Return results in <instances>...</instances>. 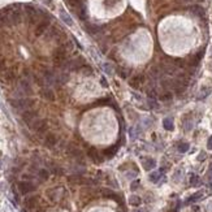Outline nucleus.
<instances>
[{
  "mask_svg": "<svg viewBox=\"0 0 212 212\" xmlns=\"http://www.w3.org/2000/svg\"><path fill=\"white\" fill-rule=\"evenodd\" d=\"M11 104L16 109H21V111H26V109H31L33 106L35 104V100L30 98H22V99H16V100H11Z\"/></svg>",
  "mask_w": 212,
  "mask_h": 212,
  "instance_id": "nucleus-1",
  "label": "nucleus"
},
{
  "mask_svg": "<svg viewBox=\"0 0 212 212\" xmlns=\"http://www.w3.org/2000/svg\"><path fill=\"white\" fill-rule=\"evenodd\" d=\"M54 63L59 67H64L67 63V50L64 47H60L54 52Z\"/></svg>",
  "mask_w": 212,
  "mask_h": 212,
  "instance_id": "nucleus-2",
  "label": "nucleus"
},
{
  "mask_svg": "<svg viewBox=\"0 0 212 212\" xmlns=\"http://www.w3.org/2000/svg\"><path fill=\"white\" fill-rule=\"evenodd\" d=\"M68 181H69V182H72V184H76V185H91V184H94L93 180L85 178V177H82L80 174L69 176L68 177Z\"/></svg>",
  "mask_w": 212,
  "mask_h": 212,
  "instance_id": "nucleus-3",
  "label": "nucleus"
},
{
  "mask_svg": "<svg viewBox=\"0 0 212 212\" xmlns=\"http://www.w3.org/2000/svg\"><path fill=\"white\" fill-rule=\"evenodd\" d=\"M30 128H31L33 130H35L38 134H43V133L47 130L48 125H47V121L46 120H35L31 125H30Z\"/></svg>",
  "mask_w": 212,
  "mask_h": 212,
  "instance_id": "nucleus-4",
  "label": "nucleus"
},
{
  "mask_svg": "<svg viewBox=\"0 0 212 212\" xmlns=\"http://www.w3.org/2000/svg\"><path fill=\"white\" fill-rule=\"evenodd\" d=\"M85 65V61L82 57H78V59H74V60H70V61H67L65 63V68H68L69 70H78L82 67Z\"/></svg>",
  "mask_w": 212,
  "mask_h": 212,
  "instance_id": "nucleus-5",
  "label": "nucleus"
},
{
  "mask_svg": "<svg viewBox=\"0 0 212 212\" xmlns=\"http://www.w3.org/2000/svg\"><path fill=\"white\" fill-rule=\"evenodd\" d=\"M18 190L21 194H29L35 190V185L31 184L30 181H21V182H18Z\"/></svg>",
  "mask_w": 212,
  "mask_h": 212,
  "instance_id": "nucleus-6",
  "label": "nucleus"
},
{
  "mask_svg": "<svg viewBox=\"0 0 212 212\" xmlns=\"http://www.w3.org/2000/svg\"><path fill=\"white\" fill-rule=\"evenodd\" d=\"M37 117H38V112L37 111H33V109H26L22 113V120L26 124H29V125H31L34 121L37 120Z\"/></svg>",
  "mask_w": 212,
  "mask_h": 212,
  "instance_id": "nucleus-7",
  "label": "nucleus"
},
{
  "mask_svg": "<svg viewBox=\"0 0 212 212\" xmlns=\"http://www.w3.org/2000/svg\"><path fill=\"white\" fill-rule=\"evenodd\" d=\"M25 9H26V13H28L30 24H35L37 21H38V18H39L38 11L35 9V8H33L31 5H26V7H25Z\"/></svg>",
  "mask_w": 212,
  "mask_h": 212,
  "instance_id": "nucleus-8",
  "label": "nucleus"
},
{
  "mask_svg": "<svg viewBox=\"0 0 212 212\" xmlns=\"http://www.w3.org/2000/svg\"><path fill=\"white\" fill-rule=\"evenodd\" d=\"M87 155H89L90 159H91L95 164H100L103 161V159L100 156V154H99V151L96 148H94V147H90L89 151H87Z\"/></svg>",
  "mask_w": 212,
  "mask_h": 212,
  "instance_id": "nucleus-9",
  "label": "nucleus"
},
{
  "mask_svg": "<svg viewBox=\"0 0 212 212\" xmlns=\"http://www.w3.org/2000/svg\"><path fill=\"white\" fill-rule=\"evenodd\" d=\"M129 83H130V86L133 89H139V87H142V85L145 83V76L138 74L135 77H133Z\"/></svg>",
  "mask_w": 212,
  "mask_h": 212,
  "instance_id": "nucleus-10",
  "label": "nucleus"
},
{
  "mask_svg": "<svg viewBox=\"0 0 212 212\" xmlns=\"http://www.w3.org/2000/svg\"><path fill=\"white\" fill-rule=\"evenodd\" d=\"M20 89H21V91H22L24 94H26V95H31L33 94L31 86H30L28 80H21L20 81Z\"/></svg>",
  "mask_w": 212,
  "mask_h": 212,
  "instance_id": "nucleus-11",
  "label": "nucleus"
},
{
  "mask_svg": "<svg viewBox=\"0 0 212 212\" xmlns=\"http://www.w3.org/2000/svg\"><path fill=\"white\" fill-rule=\"evenodd\" d=\"M57 143V138H56L55 134H47L46 138H44V145L46 147H48V148H52L54 146H56Z\"/></svg>",
  "mask_w": 212,
  "mask_h": 212,
  "instance_id": "nucleus-12",
  "label": "nucleus"
},
{
  "mask_svg": "<svg viewBox=\"0 0 212 212\" xmlns=\"http://www.w3.org/2000/svg\"><path fill=\"white\" fill-rule=\"evenodd\" d=\"M68 154L70 155V156H73V158H76V159H78V160H82V152H81V150L77 148V147H74L73 145L68 146Z\"/></svg>",
  "mask_w": 212,
  "mask_h": 212,
  "instance_id": "nucleus-13",
  "label": "nucleus"
},
{
  "mask_svg": "<svg viewBox=\"0 0 212 212\" xmlns=\"http://www.w3.org/2000/svg\"><path fill=\"white\" fill-rule=\"evenodd\" d=\"M48 25H50V18L42 21L41 24H38V26H37V29H35V35H42V34L47 30Z\"/></svg>",
  "mask_w": 212,
  "mask_h": 212,
  "instance_id": "nucleus-14",
  "label": "nucleus"
},
{
  "mask_svg": "<svg viewBox=\"0 0 212 212\" xmlns=\"http://www.w3.org/2000/svg\"><path fill=\"white\" fill-rule=\"evenodd\" d=\"M41 95H42V98L43 99H46V100H50V102H52L55 100V94L52 93V90H50V89H44L43 87L41 90Z\"/></svg>",
  "mask_w": 212,
  "mask_h": 212,
  "instance_id": "nucleus-15",
  "label": "nucleus"
},
{
  "mask_svg": "<svg viewBox=\"0 0 212 212\" xmlns=\"http://www.w3.org/2000/svg\"><path fill=\"white\" fill-rule=\"evenodd\" d=\"M142 164H143V168H145L146 171H151L152 168L156 167V161H155L154 159H151V158L142 159Z\"/></svg>",
  "mask_w": 212,
  "mask_h": 212,
  "instance_id": "nucleus-16",
  "label": "nucleus"
},
{
  "mask_svg": "<svg viewBox=\"0 0 212 212\" xmlns=\"http://www.w3.org/2000/svg\"><path fill=\"white\" fill-rule=\"evenodd\" d=\"M37 204H38V197H29L25 199V207H26L28 210L35 208Z\"/></svg>",
  "mask_w": 212,
  "mask_h": 212,
  "instance_id": "nucleus-17",
  "label": "nucleus"
},
{
  "mask_svg": "<svg viewBox=\"0 0 212 212\" xmlns=\"http://www.w3.org/2000/svg\"><path fill=\"white\" fill-rule=\"evenodd\" d=\"M43 81L46 82V83H54L55 82V76H54V73L48 70V69H46V70H43Z\"/></svg>",
  "mask_w": 212,
  "mask_h": 212,
  "instance_id": "nucleus-18",
  "label": "nucleus"
},
{
  "mask_svg": "<svg viewBox=\"0 0 212 212\" xmlns=\"http://www.w3.org/2000/svg\"><path fill=\"white\" fill-rule=\"evenodd\" d=\"M4 25H9V20H8V8L0 11V28Z\"/></svg>",
  "mask_w": 212,
  "mask_h": 212,
  "instance_id": "nucleus-19",
  "label": "nucleus"
},
{
  "mask_svg": "<svg viewBox=\"0 0 212 212\" xmlns=\"http://www.w3.org/2000/svg\"><path fill=\"white\" fill-rule=\"evenodd\" d=\"M202 197H203V191H198V193H195V194H193L191 197H189L188 199H186V204H191V203H195V202H198L199 199H202Z\"/></svg>",
  "mask_w": 212,
  "mask_h": 212,
  "instance_id": "nucleus-20",
  "label": "nucleus"
},
{
  "mask_svg": "<svg viewBox=\"0 0 212 212\" xmlns=\"http://www.w3.org/2000/svg\"><path fill=\"white\" fill-rule=\"evenodd\" d=\"M163 126L165 130L168 132H172L173 129H174V124H173V120L171 117H167V119H164L163 120Z\"/></svg>",
  "mask_w": 212,
  "mask_h": 212,
  "instance_id": "nucleus-21",
  "label": "nucleus"
},
{
  "mask_svg": "<svg viewBox=\"0 0 212 212\" xmlns=\"http://www.w3.org/2000/svg\"><path fill=\"white\" fill-rule=\"evenodd\" d=\"M117 150H119V145H115V146L109 147V148H106L104 150V155L107 158H113L115 154L117 152Z\"/></svg>",
  "mask_w": 212,
  "mask_h": 212,
  "instance_id": "nucleus-22",
  "label": "nucleus"
},
{
  "mask_svg": "<svg viewBox=\"0 0 212 212\" xmlns=\"http://www.w3.org/2000/svg\"><path fill=\"white\" fill-rule=\"evenodd\" d=\"M100 193H102V195L104 197V198H112V199H116V201H119V199H117V195H116V194L112 191V190H109V189H102Z\"/></svg>",
  "mask_w": 212,
  "mask_h": 212,
  "instance_id": "nucleus-23",
  "label": "nucleus"
},
{
  "mask_svg": "<svg viewBox=\"0 0 212 212\" xmlns=\"http://www.w3.org/2000/svg\"><path fill=\"white\" fill-rule=\"evenodd\" d=\"M191 12L194 15H197L198 17H201V18H204V9H203L202 7H199V5H194L191 7Z\"/></svg>",
  "mask_w": 212,
  "mask_h": 212,
  "instance_id": "nucleus-24",
  "label": "nucleus"
},
{
  "mask_svg": "<svg viewBox=\"0 0 212 212\" xmlns=\"http://www.w3.org/2000/svg\"><path fill=\"white\" fill-rule=\"evenodd\" d=\"M60 16H61V20L67 25H69V26H72V25H73V20L70 18V16H69L65 11H60Z\"/></svg>",
  "mask_w": 212,
  "mask_h": 212,
  "instance_id": "nucleus-25",
  "label": "nucleus"
},
{
  "mask_svg": "<svg viewBox=\"0 0 212 212\" xmlns=\"http://www.w3.org/2000/svg\"><path fill=\"white\" fill-rule=\"evenodd\" d=\"M161 70L164 73H167V74H169V76H173V74H176V73H177L176 67H173V65H163Z\"/></svg>",
  "mask_w": 212,
  "mask_h": 212,
  "instance_id": "nucleus-26",
  "label": "nucleus"
},
{
  "mask_svg": "<svg viewBox=\"0 0 212 212\" xmlns=\"http://www.w3.org/2000/svg\"><path fill=\"white\" fill-rule=\"evenodd\" d=\"M190 148V146L188 142H181V143H178V146H177V150H178V152L184 154V152H188Z\"/></svg>",
  "mask_w": 212,
  "mask_h": 212,
  "instance_id": "nucleus-27",
  "label": "nucleus"
},
{
  "mask_svg": "<svg viewBox=\"0 0 212 212\" xmlns=\"http://www.w3.org/2000/svg\"><path fill=\"white\" fill-rule=\"evenodd\" d=\"M161 178V172L160 171H156V172H152L150 174V181H152L154 184H156V182H159V180Z\"/></svg>",
  "mask_w": 212,
  "mask_h": 212,
  "instance_id": "nucleus-28",
  "label": "nucleus"
},
{
  "mask_svg": "<svg viewBox=\"0 0 212 212\" xmlns=\"http://www.w3.org/2000/svg\"><path fill=\"white\" fill-rule=\"evenodd\" d=\"M48 176H50V172L47 169H39V172H38V177H39L41 181L48 180Z\"/></svg>",
  "mask_w": 212,
  "mask_h": 212,
  "instance_id": "nucleus-29",
  "label": "nucleus"
},
{
  "mask_svg": "<svg viewBox=\"0 0 212 212\" xmlns=\"http://www.w3.org/2000/svg\"><path fill=\"white\" fill-rule=\"evenodd\" d=\"M202 182H201V178L197 176V174H191V177H190V185L194 186V188H197V186H199Z\"/></svg>",
  "mask_w": 212,
  "mask_h": 212,
  "instance_id": "nucleus-30",
  "label": "nucleus"
},
{
  "mask_svg": "<svg viewBox=\"0 0 212 212\" xmlns=\"http://www.w3.org/2000/svg\"><path fill=\"white\" fill-rule=\"evenodd\" d=\"M16 78V72L13 70V69H9V70H7V73H5V80L8 81V82H12Z\"/></svg>",
  "mask_w": 212,
  "mask_h": 212,
  "instance_id": "nucleus-31",
  "label": "nucleus"
},
{
  "mask_svg": "<svg viewBox=\"0 0 212 212\" xmlns=\"http://www.w3.org/2000/svg\"><path fill=\"white\" fill-rule=\"evenodd\" d=\"M141 202H142V201H141V198H139V197H137V195H132L130 198H129V203H130L132 206H135V207H137V206H139V204H141Z\"/></svg>",
  "mask_w": 212,
  "mask_h": 212,
  "instance_id": "nucleus-32",
  "label": "nucleus"
},
{
  "mask_svg": "<svg viewBox=\"0 0 212 212\" xmlns=\"http://www.w3.org/2000/svg\"><path fill=\"white\" fill-rule=\"evenodd\" d=\"M172 98H173V95L169 91H165L160 95V100H163V102H169V100H172Z\"/></svg>",
  "mask_w": 212,
  "mask_h": 212,
  "instance_id": "nucleus-33",
  "label": "nucleus"
},
{
  "mask_svg": "<svg viewBox=\"0 0 212 212\" xmlns=\"http://www.w3.org/2000/svg\"><path fill=\"white\" fill-rule=\"evenodd\" d=\"M147 103H148L150 108H152V109H159V104H158V102H156V99H155V98H148Z\"/></svg>",
  "mask_w": 212,
  "mask_h": 212,
  "instance_id": "nucleus-34",
  "label": "nucleus"
},
{
  "mask_svg": "<svg viewBox=\"0 0 212 212\" xmlns=\"http://www.w3.org/2000/svg\"><path fill=\"white\" fill-rule=\"evenodd\" d=\"M138 128H130V130H129V134H130V138L132 139H135L138 137Z\"/></svg>",
  "mask_w": 212,
  "mask_h": 212,
  "instance_id": "nucleus-35",
  "label": "nucleus"
},
{
  "mask_svg": "<svg viewBox=\"0 0 212 212\" xmlns=\"http://www.w3.org/2000/svg\"><path fill=\"white\" fill-rule=\"evenodd\" d=\"M86 30L91 34H95V33H98L100 29H99L98 26H94V25H89V26H86Z\"/></svg>",
  "mask_w": 212,
  "mask_h": 212,
  "instance_id": "nucleus-36",
  "label": "nucleus"
},
{
  "mask_svg": "<svg viewBox=\"0 0 212 212\" xmlns=\"http://www.w3.org/2000/svg\"><path fill=\"white\" fill-rule=\"evenodd\" d=\"M103 68H104V72L107 73V74H112V73H113L112 65H109V64H103Z\"/></svg>",
  "mask_w": 212,
  "mask_h": 212,
  "instance_id": "nucleus-37",
  "label": "nucleus"
},
{
  "mask_svg": "<svg viewBox=\"0 0 212 212\" xmlns=\"http://www.w3.org/2000/svg\"><path fill=\"white\" fill-rule=\"evenodd\" d=\"M81 69H82V72H83V74H86V76H89V74H91V73H93V70H91V67L83 65V67H82Z\"/></svg>",
  "mask_w": 212,
  "mask_h": 212,
  "instance_id": "nucleus-38",
  "label": "nucleus"
},
{
  "mask_svg": "<svg viewBox=\"0 0 212 212\" xmlns=\"http://www.w3.org/2000/svg\"><path fill=\"white\" fill-rule=\"evenodd\" d=\"M184 128H185V130H190V129H191L193 128V124H191V121H190V120H185L184 121Z\"/></svg>",
  "mask_w": 212,
  "mask_h": 212,
  "instance_id": "nucleus-39",
  "label": "nucleus"
},
{
  "mask_svg": "<svg viewBox=\"0 0 212 212\" xmlns=\"http://www.w3.org/2000/svg\"><path fill=\"white\" fill-rule=\"evenodd\" d=\"M68 81V74H61L57 77V82L59 83H65V82Z\"/></svg>",
  "mask_w": 212,
  "mask_h": 212,
  "instance_id": "nucleus-40",
  "label": "nucleus"
},
{
  "mask_svg": "<svg viewBox=\"0 0 212 212\" xmlns=\"http://www.w3.org/2000/svg\"><path fill=\"white\" fill-rule=\"evenodd\" d=\"M138 186H139V181H134V182H132V185H130V189L134 191V190L138 189Z\"/></svg>",
  "mask_w": 212,
  "mask_h": 212,
  "instance_id": "nucleus-41",
  "label": "nucleus"
},
{
  "mask_svg": "<svg viewBox=\"0 0 212 212\" xmlns=\"http://www.w3.org/2000/svg\"><path fill=\"white\" fill-rule=\"evenodd\" d=\"M207 147H208V150H212V135L208 138V142H207Z\"/></svg>",
  "mask_w": 212,
  "mask_h": 212,
  "instance_id": "nucleus-42",
  "label": "nucleus"
},
{
  "mask_svg": "<svg viewBox=\"0 0 212 212\" xmlns=\"http://www.w3.org/2000/svg\"><path fill=\"white\" fill-rule=\"evenodd\" d=\"M4 67H5V63H4V60L0 59V70H3Z\"/></svg>",
  "mask_w": 212,
  "mask_h": 212,
  "instance_id": "nucleus-43",
  "label": "nucleus"
},
{
  "mask_svg": "<svg viewBox=\"0 0 212 212\" xmlns=\"http://www.w3.org/2000/svg\"><path fill=\"white\" fill-rule=\"evenodd\" d=\"M203 159H206V154H204V152H201V155H199V158H198V160H203Z\"/></svg>",
  "mask_w": 212,
  "mask_h": 212,
  "instance_id": "nucleus-44",
  "label": "nucleus"
},
{
  "mask_svg": "<svg viewBox=\"0 0 212 212\" xmlns=\"http://www.w3.org/2000/svg\"><path fill=\"white\" fill-rule=\"evenodd\" d=\"M191 212H201V211H199V207H194Z\"/></svg>",
  "mask_w": 212,
  "mask_h": 212,
  "instance_id": "nucleus-45",
  "label": "nucleus"
},
{
  "mask_svg": "<svg viewBox=\"0 0 212 212\" xmlns=\"http://www.w3.org/2000/svg\"><path fill=\"white\" fill-rule=\"evenodd\" d=\"M135 212H147V210H145V208H141V210H137Z\"/></svg>",
  "mask_w": 212,
  "mask_h": 212,
  "instance_id": "nucleus-46",
  "label": "nucleus"
},
{
  "mask_svg": "<svg viewBox=\"0 0 212 212\" xmlns=\"http://www.w3.org/2000/svg\"><path fill=\"white\" fill-rule=\"evenodd\" d=\"M208 180H210V184L212 185V172H211V174H210V177H208Z\"/></svg>",
  "mask_w": 212,
  "mask_h": 212,
  "instance_id": "nucleus-47",
  "label": "nucleus"
},
{
  "mask_svg": "<svg viewBox=\"0 0 212 212\" xmlns=\"http://www.w3.org/2000/svg\"><path fill=\"white\" fill-rule=\"evenodd\" d=\"M37 212H46V211H44V210H38Z\"/></svg>",
  "mask_w": 212,
  "mask_h": 212,
  "instance_id": "nucleus-48",
  "label": "nucleus"
},
{
  "mask_svg": "<svg viewBox=\"0 0 212 212\" xmlns=\"http://www.w3.org/2000/svg\"><path fill=\"white\" fill-rule=\"evenodd\" d=\"M210 172H212V163H211V165H210Z\"/></svg>",
  "mask_w": 212,
  "mask_h": 212,
  "instance_id": "nucleus-49",
  "label": "nucleus"
}]
</instances>
